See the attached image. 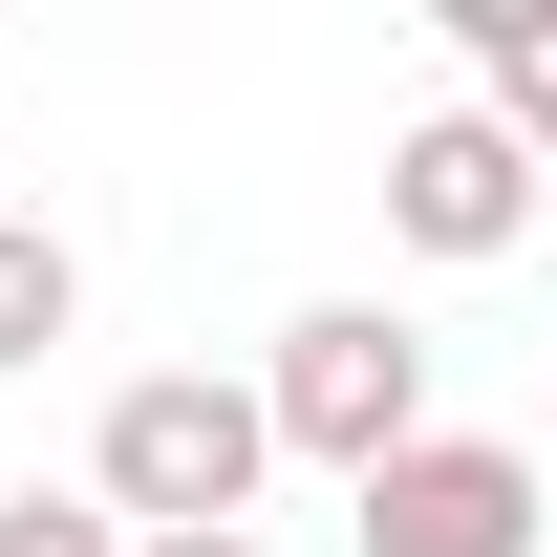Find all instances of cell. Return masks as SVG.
Segmentation results:
<instances>
[{
	"label": "cell",
	"instance_id": "cell-3",
	"mask_svg": "<svg viewBox=\"0 0 557 557\" xmlns=\"http://www.w3.org/2000/svg\"><path fill=\"white\" fill-rule=\"evenodd\" d=\"M364 557H536L557 536V450H515V429H429V450H386V472L344 493Z\"/></svg>",
	"mask_w": 557,
	"mask_h": 557
},
{
	"label": "cell",
	"instance_id": "cell-6",
	"mask_svg": "<svg viewBox=\"0 0 557 557\" xmlns=\"http://www.w3.org/2000/svg\"><path fill=\"white\" fill-rule=\"evenodd\" d=\"M65 344H86V258L44 236V214H0V386H22V364H65Z\"/></svg>",
	"mask_w": 557,
	"mask_h": 557
},
{
	"label": "cell",
	"instance_id": "cell-7",
	"mask_svg": "<svg viewBox=\"0 0 557 557\" xmlns=\"http://www.w3.org/2000/svg\"><path fill=\"white\" fill-rule=\"evenodd\" d=\"M0 557H129V536H108V493H0Z\"/></svg>",
	"mask_w": 557,
	"mask_h": 557
},
{
	"label": "cell",
	"instance_id": "cell-5",
	"mask_svg": "<svg viewBox=\"0 0 557 557\" xmlns=\"http://www.w3.org/2000/svg\"><path fill=\"white\" fill-rule=\"evenodd\" d=\"M450 44H472V108L557 172V0H450Z\"/></svg>",
	"mask_w": 557,
	"mask_h": 557
},
{
	"label": "cell",
	"instance_id": "cell-1",
	"mask_svg": "<svg viewBox=\"0 0 557 557\" xmlns=\"http://www.w3.org/2000/svg\"><path fill=\"white\" fill-rule=\"evenodd\" d=\"M86 493H108V536H258L278 408L236 364H150V386H108V429H86Z\"/></svg>",
	"mask_w": 557,
	"mask_h": 557
},
{
	"label": "cell",
	"instance_id": "cell-8",
	"mask_svg": "<svg viewBox=\"0 0 557 557\" xmlns=\"http://www.w3.org/2000/svg\"><path fill=\"white\" fill-rule=\"evenodd\" d=\"M129 557H258V536H129Z\"/></svg>",
	"mask_w": 557,
	"mask_h": 557
},
{
	"label": "cell",
	"instance_id": "cell-4",
	"mask_svg": "<svg viewBox=\"0 0 557 557\" xmlns=\"http://www.w3.org/2000/svg\"><path fill=\"white\" fill-rule=\"evenodd\" d=\"M536 194H557V172L493 129V108L386 129V236H408V258H450V278H472V258H515V236H536Z\"/></svg>",
	"mask_w": 557,
	"mask_h": 557
},
{
	"label": "cell",
	"instance_id": "cell-2",
	"mask_svg": "<svg viewBox=\"0 0 557 557\" xmlns=\"http://www.w3.org/2000/svg\"><path fill=\"white\" fill-rule=\"evenodd\" d=\"M258 408H278L300 472L364 493L386 450H429V322H408V300H300V322L258 344Z\"/></svg>",
	"mask_w": 557,
	"mask_h": 557
}]
</instances>
